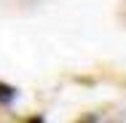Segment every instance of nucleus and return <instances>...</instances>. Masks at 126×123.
Returning <instances> with one entry per match:
<instances>
[{
	"instance_id": "obj_1",
	"label": "nucleus",
	"mask_w": 126,
	"mask_h": 123,
	"mask_svg": "<svg viewBox=\"0 0 126 123\" xmlns=\"http://www.w3.org/2000/svg\"><path fill=\"white\" fill-rule=\"evenodd\" d=\"M16 99V88H11V86H3L0 83V104H11Z\"/></svg>"
}]
</instances>
